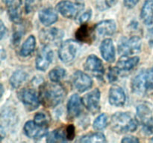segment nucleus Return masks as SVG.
Listing matches in <instances>:
<instances>
[{
    "label": "nucleus",
    "mask_w": 153,
    "mask_h": 143,
    "mask_svg": "<svg viewBox=\"0 0 153 143\" xmlns=\"http://www.w3.org/2000/svg\"><path fill=\"white\" fill-rule=\"evenodd\" d=\"M24 133L30 139H40L48 135V127L37 125L34 121H28L24 125Z\"/></svg>",
    "instance_id": "obj_12"
},
{
    "label": "nucleus",
    "mask_w": 153,
    "mask_h": 143,
    "mask_svg": "<svg viewBox=\"0 0 153 143\" xmlns=\"http://www.w3.org/2000/svg\"><path fill=\"white\" fill-rule=\"evenodd\" d=\"M79 142L82 143H97V142H105L106 138L102 133H91L84 135L78 140Z\"/></svg>",
    "instance_id": "obj_26"
},
{
    "label": "nucleus",
    "mask_w": 153,
    "mask_h": 143,
    "mask_svg": "<svg viewBox=\"0 0 153 143\" xmlns=\"http://www.w3.org/2000/svg\"><path fill=\"white\" fill-rule=\"evenodd\" d=\"M116 1L117 0H105V4L107 7H111V6H113L115 4Z\"/></svg>",
    "instance_id": "obj_39"
},
{
    "label": "nucleus",
    "mask_w": 153,
    "mask_h": 143,
    "mask_svg": "<svg viewBox=\"0 0 153 143\" xmlns=\"http://www.w3.org/2000/svg\"><path fill=\"white\" fill-rule=\"evenodd\" d=\"M42 0H25V10L26 13H32L40 7Z\"/></svg>",
    "instance_id": "obj_31"
},
{
    "label": "nucleus",
    "mask_w": 153,
    "mask_h": 143,
    "mask_svg": "<svg viewBox=\"0 0 153 143\" xmlns=\"http://www.w3.org/2000/svg\"><path fill=\"white\" fill-rule=\"evenodd\" d=\"M82 99L77 95L74 94L69 99L67 103V118L70 120L77 118L82 111Z\"/></svg>",
    "instance_id": "obj_15"
},
{
    "label": "nucleus",
    "mask_w": 153,
    "mask_h": 143,
    "mask_svg": "<svg viewBox=\"0 0 153 143\" xmlns=\"http://www.w3.org/2000/svg\"><path fill=\"white\" fill-rule=\"evenodd\" d=\"M100 52L103 59L107 62L113 63L115 60V49L111 39L107 38L102 42Z\"/></svg>",
    "instance_id": "obj_18"
},
{
    "label": "nucleus",
    "mask_w": 153,
    "mask_h": 143,
    "mask_svg": "<svg viewBox=\"0 0 153 143\" xmlns=\"http://www.w3.org/2000/svg\"><path fill=\"white\" fill-rule=\"evenodd\" d=\"M91 16H92V10L89 9V10L85 11V13H83L80 16H79V19H78V22L80 24L86 23L88 21L90 20Z\"/></svg>",
    "instance_id": "obj_34"
},
{
    "label": "nucleus",
    "mask_w": 153,
    "mask_h": 143,
    "mask_svg": "<svg viewBox=\"0 0 153 143\" xmlns=\"http://www.w3.org/2000/svg\"><path fill=\"white\" fill-rule=\"evenodd\" d=\"M84 68L87 72L99 78L102 77L105 72L102 60L94 55H91L88 57L84 64Z\"/></svg>",
    "instance_id": "obj_11"
},
{
    "label": "nucleus",
    "mask_w": 153,
    "mask_h": 143,
    "mask_svg": "<svg viewBox=\"0 0 153 143\" xmlns=\"http://www.w3.org/2000/svg\"><path fill=\"white\" fill-rule=\"evenodd\" d=\"M25 34L23 31V28H19L15 29V31H13V34L12 35L11 38V42L14 46H17L19 45V42L22 40V37L23 36V34Z\"/></svg>",
    "instance_id": "obj_32"
},
{
    "label": "nucleus",
    "mask_w": 153,
    "mask_h": 143,
    "mask_svg": "<svg viewBox=\"0 0 153 143\" xmlns=\"http://www.w3.org/2000/svg\"><path fill=\"white\" fill-rule=\"evenodd\" d=\"M77 51V43L72 40H67L61 43L58 50V56L64 63H69L75 59Z\"/></svg>",
    "instance_id": "obj_8"
},
{
    "label": "nucleus",
    "mask_w": 153,
    "mask_h": 143,
    "mask_svg": "<svg viewBox=\"0 0 153 143\" xmlns=\"http://www.w3.org/2000/svg\"><path fill=\"white\" fill-rule=\"evenodd\" d=\"M100 98L101 94L99 89H94L82 98L83 105L92 114H96L100 111Z\"/></svg>",
    "instance_id": "obj_9"
},
{
    "label": "nucleus",
    "mask_w": 153,
    "mask_h": 143,
    "mask_svg": "<svg viewBox=\"0 0 153 143\" xmlns=\"http://www.w3.org/2000/svg\"><path fill=\"white\" fill-rule=\"evenodd\" d=\"M95 30L100 36H111L116 32V22L112 19L102 21L99 22L95 27Z\"/></svg>",
    "instance_id": "obj_19"
},
{
    "label": "nucleus",
    "mask_w": 153,
    "mask_h": 143,
    "mask_svg": "<svg viewBox=\"0 0 153 143\" xmlns=\"http://www.w3.org/2000/svg\"><path fill=\"white\" fill-rule=\"evenodd\" d=\"M137 116L142 126V132L146 136L153 134V111L146 104L137 107Z\"/></svg>",
    "instance_id": "obj_4"
},
{
    "label": "nucleus",
    "mask_w": 153,
    "mask_h": 143,
    "mask_svg": "<svg viewBox=\"0 0 153 143\" xmlns=\"http://www.w3.org/2000/svg\"><path fill=\"white\" fill-rule=\"evenodd\" d=\"M48 142H64L67 140L66 130L62 128L55 130L47 136Z\"/></svg>",
    "instance_id": "obj_27"
},
{
    "label": "nucleus",
    "mask_w": 153,
    "mask_h": 143,
    "mask_svg": "<svg viewBox=\"0 0 153 143\" xmlns=\"http://www.w3.org/2000/svg\"><path fill=\"white\" fill-rule=\"evenodd\" d=\"M126 101V95L123 89L117 85H114L109 90V102L115 107H123Z\"/></svg>",
    "instance_id": "obj_16"
},
{
    "label": "nucleus",
    "mask_w": 153,
    "mask_h": 143,
    "mask_svg": "<svg viewBox=\"0 0 153 143\" xmlns=\"http://www.w3.org/2000/svg\"><path fill=\"white\" fill-rule=\"evenodd\" d=\"M64 33L62 30L57 28L43 29L40 32V39L46 45L57 44L63 39Z\"/></svg>",
    "instance_id": "obj_14"
},
{
    "label": "nucleus",
    "mask_w": 153,
    "mask_h": 143,
    "mask_svg": "<svg viewBox=\"0 0 153 143\" xmlns=\"http://www.w3.org/2000/svg\"><path fill=\"white\" fill-rule=\"evenodd\" d=\"M120 71L119 69L117 67H111L108 70V79L109 80L110 82H114L116 81L118 79V76H119Z\"/></svg>",
    "instance_id": "obj_33"
},
{
    "label": "nucleus",
    "mask_w": 153,
    "mask_h": 143,
    "mask_svg": "<svg viewBox=\"0 0 153 143\" xmlns=\"http://www.w3.org/2000/svg\"><path fill=\"white\" fill-rule=\"evenodd\" d=\"M140 17L146 25L153 23V0H146L142 7Z\"/></svg>",
    "instance_id": "obj_22"
},
{
    "label": "nucleus",
    "mask_w": 153,
    "mask_h": 143,
    "mask_svg": "<svg viewBox=\"0 0 153 143\" xmlns=\"http://www.w3.org/2000/svg\"><path fill=\"white\" fill-rule=\"evenodd\" d=\"M66 75V70L61 67H55L49 72V77L52 82H59Z\"/></svg>",
    "instance_id": "obj_28"
},
{
    "label": "nucleus",
    "mask_w": 153,
    "mask_h": 143,
    "mask_svg": "<svg viewBox=\"0 0 153 143\" xmlns=\"http://www.w3.org/2000/svg\"><path fill=\"white\" fill-rule=\"evenodd\" d=\"M39 98L40 103L44 107L53 108L59 105L66 95L64 86L58 82L42 83L39 90Z\"/></svg>",
    "instance_id": "obj_1"
},
{
    "label": "nucleus",
    "mask_w": 153,
    "mask_h": 143,
    "mask_svg": "<svg viewBox=\"0 0 153 143\" xmlns=\"http://www.w3.org/2000/svg\"><path fill=\"white\" fill-rule=\"evenodd\" d=\"M122 142L123 143H131V142H139L140 140L138 139V138L135 136H128L123 137V139H122Z\"/></svg>",
    "instance_id": "obj_36"
},
{
    "label": "nucleus",
    "mask_w": 153,
    "mask_h": 143,
    "mask_svg": "<svg viewBox=\"0 0 153 143\" xmlns=\"http://www.w3.org/2000/svg\"><path fill=\"white\" fill-rule=\"evenodd\" d=\"M21 0H12L7 3V13L10 20L15 24L22 22V10H21Z\"/></svg>",
    "instance_id": "obj_17"
},
{
    "label": "nucleus",
    "mask_w": 153,
    "mask_h": 143,
    "mask_svg": "<svg viewBox=\"0 0 153 143\" xmlns=\"http://www.w3.org/2000/svg\"><path fill=\"white\" fill-rule=\"evenodd\" d=\"M151 141H152V142H153V137H152V140H151Z\"/></svg>",
    "instance_id": "obj_40"
},
{
    "label": "nucleus",
    "mask_w": 153,
    "mask_h": 143,
    "mask_svg": "<svg viewBox=\"0 0 153 143\" xmlns=\"http://www.w3.org/2000/svg\"><path fill=\"white\" fill-rule=\"evenodd\" d=\"M137 121L129 113L118 112L111 119V129L117 133L134 132L137 128Z\"/></svg>",
    "instance_id": "obj_2"
},
{
    "label": "nucleus",
    "mask_w": 153,
    "mask_h": 143,
    "mask_svg": "<svg viewBox=\"0 0 153 143\" xmlns=\"http://www.w3.org/2000/svg\"><path fill=\"white\" fill-rule=\"evenodd\" d=\"M7 32V28L4 26L2 21H1V27H0V34H1L0 35H1V40H2V39L4 38V37L6 35Z\"/></svg>",
    "instance_id": "obj_38"
},
{
    "label": "nucleus",
    "mask_w": 153,
    "mask_h": 143,
    "mask_svg": "<svg viewBox=\"0 0 153 143\" xmlns=\"http://www.w3.org/2000/svg\"><path fill=\"white\" fill-rule=\"evenodd\" d=\"M66 136H67V140H73L76 136V129L74 125H70L66 128Z\"/></svg>",
    "instance_id": "obj_35"
},
{
    "label": "nucleus",
    "mask_w": 153,
    "mask_h": 143,
    "mask_svg": "<svg viewBox=\"0 0 153 143\" xmlns=\"http://www.w3.org/2000/svg\"><path fill=\"white\" fill-rule=\"evenodd\" d=\"M132 92L137 95H144L153 91V67L142 70L131 80Z\"/></svg>",
    "instance_id": "obj_3"
},
{
    "label": "nucleus",
    "mask_w": 153,
    "mask_h": 143,
    "mask_svg": "<svg viewBox=\"0 0 153 143\" xmlns=\"http://www.w3.org/2000/svg\"><path fill=\"white\" fill-rule=\"evenodd\" d=\"M58 19L57 12L52 7L43 8L39 12V19L45 26H50L55 23Z\"/></svg>",
    "instance_id": "obj_20"
},
{
    "label": "nucleus",
    "mask_w": 153,
    "mask_h": 143,
    "mask_svg": "<svg viewBox=\"0 0 153 143\" xmlns=\"http://www.w3.org/2000/svg\"><path fill=\"white\" fill-rule=\"evenodd\" d=\"M141 46L142 42L140 37L133 36L130 38L120 40L118 45V52L122 56H131L140 52Z\"/></svg>",
    "instance_id": "obj_6"
},
{
    "label": "nucleus",
    "mask_w": 153,
    "mask_h": 143,
    "mask_svg": "<svg viewBox=\"0 0 153 143\" xmlns=\"http://www.w3.org/2000/svg\"><path fill=\"white\" fill-rule=\"evenodd\" d=\"M73 83L79 92H84L92 87L93 80L85 72L76 71L73 76Z\"/></svg>",
    "instance_id": "obj_13"
},
{
    "label": "nucleus",
    "mask_w": 153,
    "mask_h": 143,
    "mask_svg": "<svg viewBox=\"0 0 153 143\" xmlns=\"http://www.w3.org/2000/svg\"><path fill=\"white\" fill-rule=\"evenodd\" d=\"M36 39L33 35L29 36L25 40L20 49L19 54L22 57H28L31 55L35 50Z\"/></svg>",
    "instance_id": "obj_25"
},
{
    "label": "nucleus",
    "mask_w": 153,
    "mask_h": 143,
    "mask_svg": "<svg viewBox=\"0 0 153 143\" xmlns=\"http://www.w3.org/2000/svg\"><path fill=\"white\" fill-rule=\"evenodd\" d=\"M140 0H123L124 5L128 8H132L134 7Z\"/></svg>",
    "instance_id": "obj_37"
},
{
    "label": "nucleus",
    "mask_w": 153,
    "mask_h": 143,
    "mask_svg": "<svg viewBox=\"0 0 153 143\" xmlns=\"http://www.w3.org/2000/svg\"><path fill=\"white\" fill-rule=\"evenodd\" d=\"M108 116L105 113H102L100 116H97V119L94 122L93 127L97 130H102L105 129L108 125Z\"/></svg>",
    "instance_id": "obj_29"
},
{
    "label": "nucleus",
    "mask_w": 153,
    "mask_h": 143,
    "mask_svg": "<svg viewBox=\"0 0 153 143\" xmlns=\"http://www.w3.org/2000/svg\"><path fill=\"white\" fill-rule=\"evenodd\" d=\"M54 54L49 45H45L36 58V67L40 71H46L53 60Z\"/></svg>",
    "instance_id": "obj_10"
},
{
    "label": "nucleus",
    "mask_w": 153,
    "mask_h": 143,
    "mask_svg": "<svg viewBox=\"0 0 153 143\" xmlns=\"http://www.w3.org/2000/svg\"><path fill=\"white\" fill-rule=\"evenodd\" d=\"M84 3L81 1H70L67 0L61 1L57 4V10L64 17L74 19L84 9Z\"/></svg>",
    "instance_id": "obj_5"
},
{
    "label": "nucleus",
    "mask_w": 153,
    "mask_h": 143,
    "mask_svg": "<svg viewBox=\"0 0 153 143\" xmlns=\"http://www.w3.org/2000/svg\"><path fill=\"white\" fill-rule=\"evenodd\" d=\"M34 121L35 123L37 125H40L43 127H49V121H50V118H49V115L46 114V113L43 112H39L37 114L34 116Z\"/></svg>",
    "instance_id": "obj_30"
},
{
    "label": "nucleus",
    "mask_w": 153,
    "mask_h": 143,
    "mask_svg": "<svg viewBox=\"0 0 153 143\" xmlns=\"http://www.w3.org/2000/svg\"><path fill=\"white\" fill-rule=\"evenodd\" d=\"M139 62H140V58L137 56H122V57L118 60L117 63V67L120 72H128L137 66Z\"/></svg>",
    "instance_id": "obj_21"
},
{
    "label": "nucleus",
    "mask_w": 153,
    "mask_h": 143,
    "mask_svg": "<svg viewBox=\"0 0 153 143\" xmlns=\"http://www.w3.org/2000/svg\"><path fill=\"white\" fill-rule=\"evenodd\" d=\"M76 37L79 42L90 43L92 37V30L86 23L82 24L80 28L76 31Z\"/></svg>",
    "instance_id": "obj_23"
},
{
    "label": "nucleus",
    "mask_w": 153,
    "mask_h": 143,
    "mask_svg": "<svg viewBox=\"0 0 153 143\" xmlns=\"http://www.w3.org/2000/svg\"><path fill=\"white\" fill-rule=\"evenodd\" d=\"M28 74L23 70H16L12 74L10 78V83L14 89L20 87L28 78Z\"/></svg>",
    "instance_id": "obj_24"
},
{
    "label": "nucleus",
    "mask_w": 153,
    "mask_h": 143,
    "mask_svg": "<svg viewBox=\"0 0 153 143\" xmlns=\"http://www.w3.org/2000/svg\"><path fill=\"white\" fill-rule=\"evenodd\" d=\"M19 98L28 111L36 110L40 105L39 94L33 89L25 88L22 89L19 93Z\"/></svg>",
    "instance_id": "obj_7"
}]
</instances>
